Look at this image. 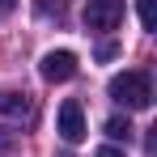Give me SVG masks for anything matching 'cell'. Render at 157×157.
I'll return each mask as SVG.
<instances>
[{
  "label": "cell",
  "instance_id": "obj_3",
  "mask_svg": "<svg viewBox=\"0 0 157 157\" xmlns=\"http://www.w3.org/2000/svg\"><path fill=\"white\" fill-rule=\"evenodd\" d=\"M43 77L51 85H64V81L77 77V55L72 51H47L43 55Z\"/></svg>",
  "mask_w": 157,
  "mask_h": 157
},
{
  "label": "cell",
  "instance_id": "obj_2",
  "mask_svg": "<svg viewBox=\"0 0 157 157\" xmlns=\"http://www.w3.org/2000/svg\"><path fill=\"white\" fill-rule=\"evenodd\" d=\"M123 21V0H89L85 4V26L106 34V30H115Z\"/></svg>",
  "mask_w": 157,
  "mask_h": 157
},
{
  "label": "cell",
  "instance_id": "obj_1",
  "mask_svg": "<svg viewBox=\"0 0 157 157\" xmlns=\"http://www.w3.org/2000/svg\"><path fill=\"white\" fill-rule=\"evenodd\" d=\"M106 94L119 106H128V110H149V102H153V81H149V72H119V77H110Z\"/></svg>",
  "mask_w": 157,
  "mask_h": 157
},
{
  "label": "cell",
  "instance_id": "obj_10",
  "mask_svg": "<svg viewBox=\"0 0 157 157\" xmlns=\"http://www.w3.org/2000/svg\"><path fill=\"white\" fill-rule=\"evenodd\" d=\"M9 144H13V132H0V153H4Z\"/></svg>",
  "mask_w": 157,
  "mask_h": 157
},
{
  "label": "cell",
  "instance_id": "obj_4",
  "mask_svg": "<svg viewBox=\"0 0 157 157\" xmlns=\"http://www.w3.org/2000/svg\"><path fill=\"white\" fill-rule=\"evenodd\" d=\"M59 136H64L68 144L85 140V115H81V102H77V98H68V102L59 106Z\"/></svg>",
  "mask_w": 157,
  "mask_h": 157
},
{
  "label": "cell",
  "instance_id": "obj_6",
  "mask_svg": "<svg viewBox=\"0 0 157 157\" xmlns=\"http://www.w3.org/2000/svg\"><path fill=\"white\" fill-rule=\"evenodd\" d=\"M136 13H140V26L144 30H157V4L153 0H136Z\"/></svg>",
  "mask_w": 157,
  "mask_h": 157
},
{
  "label": "cell",
  "instance_id": "obj_11",
  "mask_svg": "<svg viewBox=\"0 0 157 157\" xmlns=\"http://www.w3.org/2000/svg\"><path fill=\"white\" fill-rule=\"evenodd\" d=\"M13 4H17V0H0V17H4V13H13Z\"/></svg>",
  "mask_w": 157,
  "mask_h": 157
},
{
  "label": "cell",
  "instance_id": "obj_9",
  "mask_svg": "<svg viewBox=\"0 0 157 157\" xmlns=\"http://www.w3.org/2000/svg\"><path fill=\"white\" fill-rule=\"evenodd\" d=\"M94 157H123V149H110V144H106V149H98Z\"/></svg>",
  "mask_w": 157,
  "mask_h": 157
},
{
  "label": "cell",
  "instance_id": "obj_7",
  "mask_svg": "<svg viewBox=\"0 0 157 157\" xmlns=\"http://www.w3.org/2000/svg\"><path fill=\"white\" fill-rule=\"evenodd\" d=\"M106 136H115V140H128V136H132V123H128V119H106Z\"/></svg>",
  "mask_w": 157,
  "mask_h": 157
},
{
  "label": "cell",
  "instance_id": "obj_5",
  "mask_svg": "<svg viewBox=\"0 0 157 157\" xmlns=\"http://www.w3.org/2000/svg\"><path fill=\"white\" fill-rule=\"evenodd\" d=\"M0 115L13 119V123L34 119V102H30V94H0Z\"/></svg>",
  "mask_w": 157,
  "mask_h": 157
},
{
  "label": "cell",
  "instance_id": "obj_8",
  "mask_svg": "<svg viewBox=\"0 0 157 157\" xmlns=\"http://www.w3.org/2000/svg\"><path fill=\"white\" fill-rule=\"evenodd\" d=\"M115 51H119L115 43H98V59H115Z\"/></svg>",
  "mask_w": 157,
  "mask_h": 157
}]
</instances>
